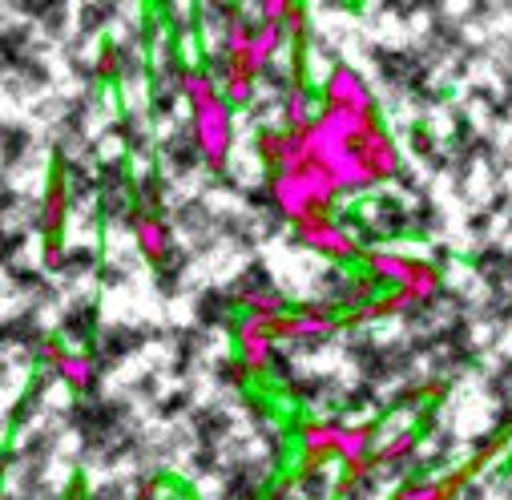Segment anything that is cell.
I'll return each mask as SVG.
<instances>
[{
	"instance_id": "1",
	"label": "cell",
	"mask_w": 512,
	"mask_h": 500,
	"mask_svg": "<svg viewBox=\"0 0 512 500\" xmlns=\"http://www.w3.org/2000/svg\"><path fill=\"white\" fill-rule=\"evenodd\" d=\"M178 97L190 109V138L202 166L222 174L234 154V105L222 97L218 77L198 65L178 69Z\"/></svg>"
},
{
	"instance_id": "2",
	"label": "cell",
	"mask_w": 512,
	"mask_h": 500,
	"mask_svg": "<svg viewBox=\"0 0 512 500\" xmlns=\"http://www.w3.org/2000/svg\"><path fill=\"white\" fill-rule=\"evenodd\" d=\"M295 238L307 246V250H315V255H323V259H331V263H339V267H359V259H363V238L351 230V226H343L339 218H319V222H307V226H295Z\"/></svg>"
},
{
	"instance_id": "3",
	"label": "cell",
	"mask_w": 512,
	"mask_h": 500,
	"mask_svg": "<svg viewBox=\"0 0 512 500\" xmlns=\"http://www.w3.org/2000/svg\"><path fill=\"white\" fill-rule=\"evenodd\" d=\"M275 335L267 327V319L259 315H238L234 319V359L250 371V380H267L271 363H275Z\"/></svg>"
},
{
	"instance_id": "4",
	"label": "cell",
	"mask_w": 512,
	"mask_h": 500,
	"mask_svg": "<svg viewBox=\"0 0 512 500\" xmlns=\"http://www.w3.org/2000/svg\"><path fill=\"white\" fill-rule=\"evenodd\" d=\"M69 202H73L69 178H65L61 166H53L41 210H37V226H41V238H45V267H53L61 259V234H65V222H69Z\"/></svg>"
},
{
	"instance_id": "5",
	"label": "cell",
	"mask_w": 512,
	"mask_h": 500,
	"mask_svg": "<svg viewBox=\"0 0 512 500\" xmlns=\"http://www.w3.org/2000/svg\"><path fill=\"white\" fill-rule=\"evenodd\" d=\"M319 105L339 109V113H379L371 85L351 65H331L327 69V77L319 81Z\"/></svg>"
},
{
	"instance_id": "6",
	"label": "cell",
	"mask_w": 512,
	"mask_h": 500,
	"mask_svg": "<svg viewBox=\"0 0 512 500\" xmlns=\"http://www.w3.org/2000/svg\"><path fill=\"white\" fill-rule=\"evenodd\" d=\"M275 343H295V347H311V343H327L331 335L343 331V319H315V315H303L299 307L267 319Z\"/></svg>"
},
{
	"instance_id": "7",
	"label": "cell",
	"mask_w": 512,
	"mask_h": 500,
	"mask_svg": "<svg viewBox=\"0 0 512 500\" xmlns=\"http://www.w3.org/2000/svg\"><path fill=\"white\" fill-rule=\"evenodd\" d=\"M41 367H45L49 375H57V380H61L69 392H89L93 375H97V367H93V359H89L85 351H69V347L57 343V339H49V343L41 347Z\"/></svg>"
},
{
	"instance_id": "8",
	"label": "cell",
	"mask_w": 512,
	"mask_h": 500,
	"mask_svg": "<svg viewBox=\"0 0 512 500\" xmlns=\"http://www.w3.org/2000/svg\"><path fill=\"white\" fill-rule=\"evenodd\" d=\"M130 230L138 242V255L150 267H166L170 263V226L162 222L158 210H134L130 214Z\"/></svg>"
},
{
	"instance_id": "9",
	"label": "cell",
	"mask_w": 512,
	"mask_h": 500,
	"mask_svg": "<svg viewBox=\"0 0 512 500\" xmlns=\"http://www.w3.org/2000/svg\"><path fill=\"white\" fill-rule=\"evenodd\" d=\"M412 267H416V255H400V250H379V246H367L363 259H359V271H367L379 287H388V291L404 287L408 275H412Z\"/></svg>"
},
{
	"instance_id": "10",
	"label": "cell",
	"mask_w": 512,
	"mask_h": 500,
	"mask_svg": "<svg viewBox=\"0 0 512 500\" xmlns=\"http://www.w3.org/2000/svg\"><path fill=\"white\" fill-rule=\"evenodd\" d=\"M319 117V89L311 81H291L279 97V125L287 134L303 130V125H311Z\"/></svg>"
},
{
	"instance_id": "11",
	"label": "cell",
	"mask_w": 512,
	"mask_h": 500,
	"mask_svg": "<svg viewBox=\"0 0 512 500\" xmlns=\"http://www.w3.org/2000/svg\"><path fill=\"white\" fill-rule=\"evenodd\" d=\"M250 146H254V158L267 166V174L271 170H283L291 162V154H295V138L283 130V125H263V130H254V142Z\"/></svg>"
},
{
	"instance_id": "12",
	"label": "cell",
	"mask_w": 512,
	"mask_h": 500,
	"mask_svg": "<svg viewBox=\"0 0 512 500\" xmlns=\"http://www.w3.org/2000/svg\"><path fill=\"white\" fill-rule=\"evenodd\" d=\"M375 299H379V283H375L367 271H359V267L347 271L343 283H339V291L331 295V303H335L343 315H347V311H363V307H371Z\"/></svg>"
},
{
	"instance_id": "13",
	"label": "cell",
	"mask_w": 512,
	"mask_h": 500,
	"mask_svg": "<svg viewBox=\"0 0 512 500\" xmlns=\"http://www.w3.org/2000/svg\"><path fill=\"white\" fill-rule=\"evenodd\" d=\"M416 452H420V432L404 428V432H396V436L375 444V464H379V472H396V468L412 464Z\"/></svg>"
},
{
	"instance_id": "14",
	"label": "cell",
	"mask_w": 512,
	"mask_h": 500,
	"mask_svg": "<svg viewBox=\"0 0 512 500\" xmlns=\"http://www.w3.org/2000/svg\"><path fill=\"white\" fill-rule=\"evenodd\" d=\"M234 307L242 315H259V319H275V315L291 311L287 295L275 291V287H242V291H234Z\"/></svg>"
},
{
	"instance_id": "15",
	"label": "cell",
	"mask_w": 512,
	"mask_h": 500,
	"mask_svg": "<svg viewBox=\"0 0 512 500\" xmlns=\"http://www.w3.org/2000/svg\"><path fill=\"white\" fill-rule=\"evenodd\" d=\"M117 73H121L117 45H113V41H105V45H101V53H97V77H101V81H113Z\"/></svg>"
},
{
	"instance_id": "16",
	"label": "cell",
	"mask_w": 512,
	"mask_h": 500,
	"mask_svg": "<svg viewBox=\"0 0 512 500\" xmlns=\"http://www.w3.org/2000/svg\"><path fill=\"white\" fill-rule=\"evenodd\" d=\"M166 496H170V488H166V480H158V476H150V480L138 484V500H166Z\"/></svg>"
},
{
	"instance_id": "17",
	"label": "cell",
	"mask_w": 512,
	"mask_h": 500,
	"mask_svg": "<svg viewBox=\"0 0 512 500\" xmlns=\"http://www.w3.org/2000/svg\"><path fill=\"white\" fill-rule=\"evenodd\" d=\"M166 500H178V496H166Z\"/></svg>"
}]
</instances>
